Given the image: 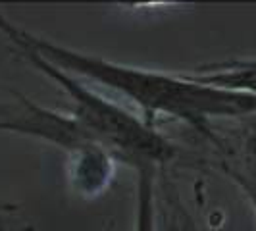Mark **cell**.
<instances>
[{
    "mask_svg": "<svg viewBox=\"0 0 256 231\" xmlns=\"http://www.w3.org/2000/svg\"><path fill=\"white\" fill-rule=\"evenodd\" d=\"M185 76L208 87L256 94V58L206 64Z\"/></svg>",
    "mask_w": 256,
    "mask_h": 231,
    "instance_id": "obj_4",
    "label": "cell"
},
{
    "mask_svg": "<svg viewBox=\"0 0 256 231\" xmlns=\"http://www.w3.org/2000/svg\"><path fill=\"white\" fill-rule=\"evenodd\" d=\"M154 170L137 172V204H135V231H156L154 222Z\"/></svg>",
    "mask_w": 256,
    "mask_h": 231,
    "instance_id": "obj_5",
    "label": "cell"
},
{
    "mask_svg": "<svg viewBox=\"0 0 256 231\" xmlns=\"http://www.w3.org/2000/svg\"><path fill=\"white\" fill-rule=\"evenodd\" d=\"M14 46L33 68L42 72L64 90L72 104L70 116L112 156L139 172L168 164L178 154L176 144L122 104L89 89L76 76L44 60L33 48L24 44Z\"/></svg>",
    "mask_w": 256,
    "mask_h": 231,
    "instance_id": "obj_2",
    "label": "cell"
},
{
    "mask_svg": "<svg viewBox=\"0 0 256 231\" xmlns=\"http://www.w3.org/2000/svg\"><path fill=\"white\" fill-rule=\"evenodd\" d=\"M0 33L8 37L12 44H24L33 48L44 60L70 72L72 76H81L106 89L120 92L126 100L141 108L148 126H152L156 118L166 116L170 120H178L191 126L204 137L212 139V120L256 116V94L208 87L192 81L185 74L133 68L98 56H89L27 31L10 22L2 12Z\"/></svg>",
    "mask_w": 256,
    "mask_h": 231,
    "instance_id": "obj_1",
    "label": "cell"
},
{
    "mask_svg": "<svg viewBox=\"0 0 256 231\" xmlns=\"http://www.w3.org/2000/svg\"><path fill=\"white\" fill-rule=\"evenodd\" d=\"M18 108L0 112V131H14L62 146L70 154L72 183L87 198L98 196L114 176L112 154L90 137L72 116L42 108L22 92H14Z\"/></svg>",
    "mask_w": 256,
    "mask_h": 231,
    "instance_id": "obj_3",
    "label": "cell"
}]
</instances>
